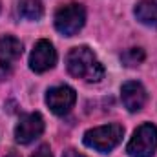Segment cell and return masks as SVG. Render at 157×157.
Returning <instances> with one entry per match:
<instances>
[{
  "label": "cell",
  "mask_w": 157,
  "mask_h": 157,
  "mask_svg": "<svg viewBox=\"0 0 157 157\" xmlns=\"http://www.w3.org/2000/svg\"><path fill=\"white\" fill-rule=\"evenodd\" d=\"M66 68L73 77L82 78L86 82H99L104 77L102 64L88 46H77L70 49L66 57Z\"/></svg>",
  "instance_id": "6da1fadb"
},
{
  "label": "cell",
  "mask_w": 157,
  "mask_h": 157,
  "mask_svg": "<svg viewBox=\"0 0 157 157\" xmlns=\"http://www.w3.org/2000/svg\"><path fill=\"white\" fill-rule=\"evenodd\" d=\"M122 135H124V128L121 124H104L88 130L82 141L88 148H93L101 154H108L122 141Z\"/></svg>",
  "instance_id": "7a4b0ae2"
},
{
  "label": "cell",
  "mask_w": 157,
  "mask_h": 157,
  "mask_svg": "<svg viewBox=\"0 0 157 157\" xmlns=\"http://www.w3.org/2000/svg\"><path fill=\"white\" fill-rule=\"evenodd\" d=\"M53 20H55V28L59 33H62L64 37H73L75 33L82 29V26L86 22V11L80 4L71 2V4L60 6L55 11Z\"/></svg>",
  "instance_id": "3957f363"
},
{
  "label": "cell",
  "mask_w": 157,
  "mask_h": 157,
  "mask_svg": "<svg viewBox=\"0 0 157 157\" xmlns=\"http://www.w3.org/2000/svg\"><path fill=\"white\" fill-rule=\"evenodd\" d=\"M157 150V126L152 122L141 124L130 139L126 152L130 157H152Z\"/></svg>",
  "instance_id": "277c9868"
},
{
  "label": "cell",
  "mask_w": 157,
  "mask_h": 157,
  "mask_svg": "<svg viewBox=\"0 0 157 157\" xmlns=\"http://www.w3.org/2000/svg\"><path fill=\"white\" fill-rule=\"evenodd\" d=\"M77 101V93L73 88L62 84V86H55V88H49L48 93H46V102L49 106V110L57 115H64L68 113L73 104Z\"/></svg>",
  "instance_id": "5b68a950"
},
{
  "label": "cell",
  "mask_w": 157,
  "mask_h": 157,
  "mask_svg": "<svg viewBox=\"0 0 157 157\" xmlns=\"http://www.w3.org/2000/svg\"><path fill=\"white\" fill-rule=\"evenodd\" d=\"M44 132V119L40 113H26L18 119L17 126H15V139L20 144H29L31 141H35L40 137V133Z\"/></svg>",
  "instance_id": "8992f818"
},
{
  "label": "cell",
  "mask_w": 157,
  "mask_h": 157,
  "mask_svg": "<svg viewBox=\"0 0 157 157\" xmlns=\"http://www.w3.org/2000/svg\"><path fill=\"white\" fill-rule=\"evenodd\" d=\"M57 62V51L49 40H39L29 55V68L35 73H44L51 70Z\"/></svg>",
  "instance_id": "52a82bcc"
},
{
  "label": "cell",
  "mask_w": 157,
  "mask_h": 157,
  "mask_svg": "<svg viewBox=\"0 0 157 157\" xmlns=\"http://www.w3.org/2000/svg\"><path fill=\"white\" fill-rule=\"evenodd\" d=\"M121 99H122V104L128 112H139L146 104L148 95H146V90L141 82L128 80L121 88Z\"/></svg>",
  "instance_id": "ba28073f"
},
{
  "label": "cell",
  "mask_w": 157,
  "mask_h": 157,
  "mask_svg": "<svg viewBox=\"0 0 157 157\" xmlns=\"http://www.w3.org/2000/svg\"><path fill=\"white\" fill-rule=\"evenodd\" d=\"M22 55V42L11 35L0 39V64L13 66V62Z\"/></svg>",
  "instance_id": "9c48e42d"
},
{
  "label": "cell",
  "mask_w": 157,
  "mask_h": 157,
  "mask_svg": "<svg viewBox=\"0 0 157 157\" xmlns=\"http://www.w3.org/2000/svg\"><path fill=\"white\" fill-rule=\"evenodd\" d=\"M133 15H135V18L141 24L157 29V4L155 2H152V0H141V2H137V6L133 9Z\"/></svg>",
  "instance_id": "30bf717a"
},
{
  "label": "cell",
  "mask_w": 157,
  "mask_h": 157,
  "mask_svg": "<svg viewBox=\"0 0 157 157\" xmlns=\"http://www.w3.org/2000/svg\"><path fill=\"white\" fill-rule=\"evenodd\" d=\"M18 13L26 20H40L44 15V6L40 0H20Z\"/></svg>",
  "instance_id": "8fae6325"
},
{
  "label": "cell",
  "mask_w": 157,
  "mask_h": 157,
  "mask_svg": "<svg viewBox=\"0 0 157 157\" xmlns=\"http://www.w3.org/2000/svg\"><path fill=\"white\" fill-rule=\"evenodd\" d=\"M144 51L141 49V48H130V49H126L122 55H121V60H122V64L124 66H137V64H141L143 60H144Z\"/></svg>",
  "instance_id": "7c38bea8"
},
{
  "label": "cell",
  "mask_w": 157,
  "mask_h": 157,
  "mask_svg": "<svg viewBox=\"0 0 157 157\" xmlns=\"http://www.w3.org/2000/svg\"><path fill=\"white\" fill-rule=\"evenodd\" d=\"M31 157H53V155H51L49 146H48V144H42V146H39V150H37Z\"/></svg>",
  "instance_id": "4fadbf2b"
},
{
  "label": "cell",
  "mask_w": 157,
  "mask_h": 157,
  "mask_svg": "<svg viewBox=\"0 0 157 157\" xmlns=\"http://www.w3.org/2000/svg\"><path fill=\"white\" fill-rule=\"evenodd\" d=\"M62 157H84V155H82V154H78L77 150H66Z\"/></svg>",
  "instance_id": "5bb4252c"
},
{
  "label": "cell",
  "mask_w": 157,
  "mask_h": 157,
  "mask_svg": "<svg viewBox=\"0 0 157 157\" xmlns=\"http://www.w3.org/2000/svg\"><path fill=\"white\" fill-rule=\"evenodd\" d=\"M6 157H20V155H18L17 152H9V154H7V155H6Z\"/></svg>",
  "instance_id": "9a60e30c"
}]
</instances>
